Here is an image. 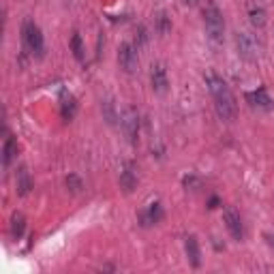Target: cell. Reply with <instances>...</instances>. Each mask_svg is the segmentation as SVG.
<instances>
[{"label": "cell", "instance_id": "obj_1", "mask_svg": "<svg viewBox=\"0 0 274 274\" xmlns=\"http://www.w3.org/2000/svg\"><path fill=\"white\" fill-rule=\"evenodd\" d=\"M206 86H208V90H210L212 94V99H214V105H216V114H219L223 120H233L236 118V99H233V94L229 90V86L225 84V79L219 77L214 73V71H208L206 73Z\"/></svg>", "mask_w": 274, "mask_h": 274}, {"label": "cell", "instance_id": "obj_2", "mask_svg": "<svg viewBox=\"0 0 274 274\" xmlns=\"http://www.w3.org/2000/svg\"><path fill=\"white\" fill-rule=\"evenodd\" d=\"M204 24H206V32H208V39L212 43H223V37H225V20H223V13L216 5H208L204 9Z\"/></svg>", "mask_w": 274, "mask_h": 274}, {"label": "cell", "instance_id": "obj_3", "mask_svg": "<svg viewBox=\"0 0 274 274\" xmlns=\"http://www.w3.org/2000/svg\"><path fill=\"white\" fill-rule=\"evenodd\" d=\"M236 50H238V56L244 58L248 62H255L259 58V52H261V43L253 32L248 30H242L236 35Z\"/></svg>", "mask_w": 274, "mask_h": 274}, {"label": "cell", "instance_id": "obj_4", "mask_svg": "<svg viewBox=\"0 0 274 274\" xmlns=\"http://www.w3.org/2000/svg\"><path fill=\"white\" fill-rule=\"evenodd\" d=\"M22 37H24V43H26V47L37 54V56H43V35H41V28L37 26L32 20H26L22 26Z\"/></svg>", "mask_w": 274, "mask_h": 274}, {"label": "cell", "instance_id": "obj_5", "mask_svg": "<svg viewBox=\"0 0 274 274\" xmlns=\"http://www.w3.org/2000/svg\"><path fill=\"white\" fill-rule=\"evenodd\" d=\"M120 126L126 135V140L135 144L137 142V133H140V114H137L135 107H124V111L120 114Z\"/></svg>", "mask_w": 274, "mask_h": 274}, {"label": "cell", "instance_id": "obj_6", "mask_svg": "<svg viewBox=\"0 0 274 274\" xmlns=\"http://www.w3.org/2000/svg\"><path fill=\"white\" fill-rule=\"evenodd\" d=\"M118 62L124 73H135L140 69V56H137V47L133 43H122L118 47Z\"/></svg>", "mask_w": 274, "mask_h": 274}, {"label": "cell", "instance_id": "obj_7", "mask_svg": "<svg viewBox=\"0 0 274 274\" xmlns=\"http://www.w3.org/2000/svg\"><path fill=\"white\" fill-rule=\"evenodd\" d=\"M223 221L227 225L229 233L233 236V240H242L244 238V227H242V219H240V214L233 210V208H227V210L223 212Z\"/></svg>", "mask_w": 274, "mask_h": 274}, {"label": "cell", "instance_id": "obj_8", "mask_svg": "<svg viewBox=\"0 0 274 274\" xmlns=\"http://www.w3.org/2000/svg\"><path fill=\"white\" fill-rule=\"evenodd\" d=\"M152 88H155V92H161L163 94L165 90H167V86H169V82H167V71H165V67L163 64H155L152 67Z\"/></svg>", "mask_w": 274, "mask_h": 274}, {"label": "cell", "instance_id": "obj_9", "mask_svg": "<svg viewBox=\"0 0 274 274\" xmlns=\"http://www.w3.org/2000/svg\"><path fill=\"white\" fill-rule=\"evenodd\" d=\"M120 187H122L126 193H131L137 187V172L133 163H124L122 172H120Z\"/></svg>", "mask_w": 274, "mask_h": 274}, {"label": "cell", "instance_id": "obj_10", "mask_svg": "<svg viewBox=\"0 0 274 274\" xmlns=\"http://www.w3.org/2000/svg\"><path fill=\"white\" fill-rule=\"evenodd\" d=\"M246 101L251 103V107H257V109H270L272 107V99L268 96V92H265V90L246 92Z\"/></svg>", "mask_w": 274, "mask_h": 274}, {"label": "cell", "instance_id": "obj_11", "mask_svg": "<svg viewBox=\"0 0 274 274\" xmlns=\"http://www.w3.org/2000/svg\"><path fill=\"white\" fill-rule=\"evenodd\" d=\"M184 248H187V259L189 263L193 265V268H199V244H197V238L195 236H189L187 238V242H184Z\"/></svg>", "mask_w": 274, "mask_h": 274}, {"label": "cell", "instance_id": "obj_12", "mask_svg": "<svg viewBox=\"0 0 274 274\" xmlns=\"http://www.w3.org/2000/svg\"><path fill=\"white\" fill-rule=\"evenodd\" d=\"M15 184H18V193L20 195H28L30 189H32V180L26 172V167H20L18 174H15Z\"/></svg>", "mask_w": 274, "mask_h": 274}, {"label": "cell", "instance_id": "obj_13", "mask_svg": "<svg viewBox=\"0 0 274 274\" xmlns=\"http://www.w3.org/2000/svg\"><path fill=\"white\" fill-rule=\"evenodd\" d=\"M161 216H163V210H161V206H159V204H150L148 210L140 214V219H142V225H152V223H159Z\"/></svg>", "mask_w": 274, "mask_h": 274}, {"label": "cell", "instance_id": "obj_14", "mask_svg": "<svg viewBox=\"0 0 274 274\" xmlns=\"http://www.w3.org/2000/svg\"><path fill=\"white\" fill-rule=\"evenodd\" d=\"M155 30H157V35L161 37H165L169 30H172V20H169V15L165 11H159L155 15Z\"/></svg>", "mask_w": 274, "mask_h": 274}, {"label": "cell", "instance_id": "obj_15", "mask_svg": "<svg viewBox=\"0 0 274 274\" xmlns=\"http://www.w3.org/2000/svg\"><path fill=\"white\" fill-rule=\"evenodd\" d=\"M75 109H77V103L73 99V94L62 92V118L64 120H71V118L75 116Z\"/></svg>", "mask_w": 274, "mask_h": 274}, {"label": "cell", "instance_id": "obj_16", "mask_svg": "<svg viewBox=\"0 0 274 274\" xmlns=\"http://www.w3.org/2000/svg\"><path fill=\"white\" fill-rule=\"evenodd\" d=\"M15 155H18V144H15V137H7L5 148H3V163L11 165V161H13Z\"/></svg>", "mask_w": 274, "mask_h": 274}, {"label": "cell", "instance_id": "obj_17", "mask_svg": "<svg viewBox=\"0 0 274 274\" xmlns=\"http://www.w3.org/2000/svg\"><path fill=\"white\" fill-rule=\"evenodd\" d=\"M24 227H26V219H24V214L15 212V214H13V219H11V233H13V238H15V240H20V238H22Z\"/></svg>", "mask_w": 274, "mask_h": 274}, {"label": "cell", "instance_id": "obj_18", "mask_svg": "<svg viewBox=\"0 0 274 274\" xmlns=\"http://www.w3.org/2000/svg\"><path fill=\"white\" fill-rule=\"evenodd\" d=\"M248 18H251V24L255 28H263L265 26V11L261 9V7H253L251 11H248Z\"/></svg>", "mask_w": 274, "mask_h": 274}, {"label": "cell", "instance_id": "obj_19", "mask_svg": "<svg viewBox=\"0 0 274 274\" xmlns=\"http://www.w3.org/2000/svg\"><path fill=\"white\" fill-rule=\"evenodd\" d=\"M71 50H73V56L77 60H84V43H82L79 32H75V35L71 37Z\"/></svg>", "mask_w": 274, "mask_h": 274}, {"label": "cell", "instance_id": "obj_20", "mask_svg": "<svg viewBox=\"0 0 274 274\" xmlns=\"http://www.w3.org/2000/svg\"><path fill=\"white\" fill-rule=\"evenodd\" d=\"M135 43H137V47H142V45L148 43V30H146V26H140V28L135 30Z\"/></svg>", "mask_w": 274, "mask_h": 274}, {"label": "cell", "instance_id": "obj_21", "mask_svg": "<svg viewBox=\"0 0 274 274\" xmlns=\"http://www.w3.org/2000/svg\"><path fill=\"white\" fill-rule=\"evenodd\" d=\"M182 184H184V189H187V191H197V189H201V180L195 178V176H187V178L182 180Z\"/></svg>", "mask_w": 274, "mask_h": 274}, {"label": "cell", "instance_id": "obj_22", "mask_svg": "<svg viewBox=\"0 0 274 274\" xmlns=\"http://www.w3.org/2000/svg\"><path fill=\"white\" fill-rule=\"evenodd\" d=\"M67 187H69L71 191H75V193H77V191H82V189H84V184H82V180H79L75 174H71L69 178H67Z\"/></svg>", "mask_w": 274, "mask_h": 274}, {"label": "cell", "instance_id": "obj_23", "mask_svg": "<svg viewBox=\"0 0 274 274\" xmlns=\"http://www.w3.org/2000/svg\"><path fill=\"white\" fill-rule=\"evenodd\" d=\"M182 3L187 5V7H195V5H197V0H182Z\"/></svg>", "mask_w": 274, "mask_h": 274}]
</instances>
